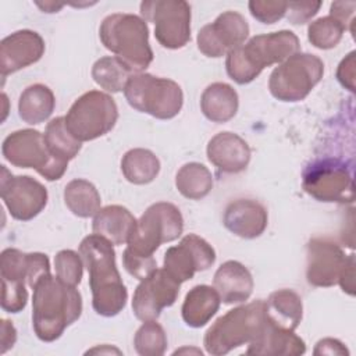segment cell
Masks as SVG:
<instances>
[{
  "label": "cell",
  "mask_w": 356,
  "mask_h": 356,
  "mask_svg": "<svg viewBox=\"0 0 356 356\" xmlns=\"http://www.w3.org/2000/svg\"><path fill=\"white\" fill-rule=\"evenodd\" d=\"M184 231V217L170 202L150 204L136 221L135 229L122 253V264L128 274L143 280L157 268L153 253L160 245L175 241Z\"/></svg>",
  "instance_id": "cell-1"
},
{
  "label": "cell",
  "mask_w": 356,
  "mask_h": 356,
  "mask_svg": "<svg viewBox=\"0 0 356 356\" xmlns=\"http://www.w3.org/2000/svg\"><path fill=\"white\" fill-rule=\"evenodd\" d=\"M79 254L89 273L93 310L103 317L117 316L127 305L128 291L115 264L113 243L90 234L79 243Z\"/></svg>",
  "instance_id": "cell-2"
},
{
  "label": "cell",
  "mask_w": 356,
  "mask_h": 356,
  "mask_svg": "<svg viewBox=\"0 0 356 356\" xmlns=\"http://www.w3.org/2000/svg\"><path fill=\"white\" fill-rule=\"evenodd\" d=\"M32 327L43 342L58 339L82 313V296L76 286L47 274L32 288Z\"/></svg>",
  "instance_id": "cell-3"
},
{
  "label": "cell",
  "mask_w": 356,
  "mask_h": 356,
  "mask_svg": "<svg viewBox=\"0 0 356 356\" xmlns=\"http://www.w3.org/2000/svg\"><path fill=\"white\" fill-rule=\"evenodd\" d=\"M299 49V38L286 29L256 35L227 54L225 70L236 83H250L266 67L281 64Z\"/></svg>",
  "instance_id": "cell-4"
},
{
  "label": "cell",
  "mask_w": 356,
  "mask_h": 356,
  "mask_svg": "<svg viewBox=\"0 0 356 356\" xmlns=\"http://www.w3.org/2000/svg\"><path fill=\"white\" fill-rule=\"evenodd\" d=\"M103 46L115 54L132 74L145 71L153 61L146 21L135 14L115 13L107 15L99 28Z\"/></svg>",
  "instance_id": "cell-5"
},
{
  "label": "cell",
  "mask_w": 356,
  "mask_h": 356,
  "mask_svg": "<svg viewBox=\"0 0 356 356\" xmlns=\"http://www.w3.org/2000/svg\"><path fill=\"white\" fill-rule=\"evenodd\" d=\"M266 323L264 300L257 299L228 310L218 317L204 334L203 345L209 355L221 356L232 349L249 345Z\"/></svg>",
  "instance_id": "cell-6"
},
{
  "label": "cell",
  "mask_w": 356,
  "mask_h": 356,
  "mask_svg": "<svg viewBox=\"0 0 356 356\" xmlns=\"http://www.w3.org/2000/svg\"><path fill=\"white\" fill-rule=\"evenodd\" d=\"M124 95L132 108L159 120L174 118L184 104L182 89L175 81L147 72L132 74Z\"/></svg>",
  "instance_id": "cell-7"
},
{
  "label": "cell",
  "mask_w": 356,
  "mask_h": 356,
  "mask_svg": "<svg viewBox=\"0 0 356 356\" xmlns=\"http://www.w3.org/2000/svg\"><path fill=\"white\" fill-rule=\"evenodd\" d=\"M3 157L15 167L33 168L47 181L60 179L68 163L57 159L49 150L43 134L36 129H18L11 132L1 145Z\"/></svg>",
  "instance_id": "cell-8"
},
{
  "label": "cell",
  "mask_w": 356,
  "mask_h": 356,
  "mask_svg": "<svg viewBox=\"0 0 356 356\" xmlns=\"http://www.w3.org/2000/svg\"><path fill=\"white\" fill-rule=\"evenodd\" d=\"M64 120L75 139L79 142L95 140L114 128L118 120V107L108 93L89 90L72 103Z\"/></svg>",
  "instance_id": "cell-9"
},
{
  "label": "cell",
  "mask_w": 356,
  "mask_h": 356,
  "mask_svg": "<svg viewBox=\"0 0 356 356\" xmlns=\"http://www.w3.org/2000/svg\"><path fill=\"white\" fill-rule=\"evenodd\" d=\"M324 75V63L310 53H295L273 70L268 79L270 93L281 102H300Z\"/></svg>",
  "instance_id": "cell-10"
},
{
  "label": "cell",
  "mask_w": 356,
  "mask_h": 356,
  "mask_svg": "<svg viewBox=\"0 0 356 356\" xmlns=\"http://www.w3.org/2000/svg\"><path fill=\"white\" fill-rule=\"evenodd\" d=\"M303 191L318 202H353L352 165L343 160L324 157L307 164L302 172Z\"/></svg>",
  "instance_id": "cell-11"
},
{
  "label": "cell",
  "mask_w": 356,
  "mask_h": 356,
  "mask_svg": "<svg viewBox=\"0 0 356 356\" xmlns=\"http://www.w3.org/2000/svg\"><path fill=\"white\" fill-rule=\"evenodd\" d=\"M140 15L154 24L157 42L171 50L191 40V6L184 0H150L140 3Z\"/></svg>",
  "instance_id": "cell-12"
},
{
  "label": "cell",
  "mask_w": 356,
  "mask_h": 356,
  "mask_svg": "<svg viewBox=\"0 0 356 356\" xmlns=\"http://www.w3.org/2000/svg\"><path fill=\"white\" fill-rule=\"evenodd\" d=\"M47 189L29 175H13L1 165V200L13 218L29 221L47 204Z\"/></svg>",
  "instance_id": "cell-13"
},
{
  "label": "cell",
  "mask_w": 356,
  "mask_h": 356,
  "mask_svg": "<svg viewBox=\"0 0 356 356\" xmlns=\"http://www.w3.org/2000/svg\"><path fill=\"white\" fill-rule=\"evenodd\" d=\"M216 261L213 246L196 234L185 235L181 242L164 253L163 268L177 282L182 284L193 278L197 271L210 268Z\"/></svg>",
  "instance_id": "cell-14"
},
{
  "label": "cell",
  "mask_w": 356,
  "mask_h": 356,
  "mask_svg": "<svg viewBox=\"0 0 356 356\" xmlns=\"http://www.w3.org/2000/svg\"><path fill=\"white\" fill-rule=\"evenodd\" d=\"M181 284L167 274L164 268H156L140 280L132 296V310L138 320H157L164 307L175 303Z\"/></svg>",
  "instance_id": "cell-15"
},
{
  "label": "cell",
  "mask_w": 356,
  "mask_h": 356,
  "mask_svg": "<svg viewBox=\"0 0 356 356\" xmlns=\"http://www.w3.org/2000/svg\"><path fill=\"white\" fill-rule=\"evenodd\" d=\"M248 36L249 25L245 17L236 11H225L199 31L196 42L200 53L218 58L243 44Z\"/></svg>",
  "instance_id": "cell-16"
},
{
  "label": "cell",
  "mask_w": 356,
  "mask_h": 356,
  "mask_svg": "<svg viewBox=\"0 0 356 356\" xmlns=\"http://www.w3.org/2000/svg\"><path fill=\"white\" fill-rule=\"evenodd\" d=\"M350 254L330 238H312L306 248V280L313 286L338 284Z\"/></svg>",
  "instance_id": "cell-17"
},
{
  "label": "cell",
  "mask_w": 356,
  "mask_h": 356,
  "mask_svg": "<svg viewBox=\"0 0 356 356\" xmlns=\"http://www.w3.org/2000/svg\"><path fill=\"white\" fill-rule=\"evenodd\" d=\"M44 54L43 38L31 29H21L0 42L1 78L38 63Z\"/></svg>",
  "instance_id": "cell-18"
},
{
  "label": "cell",
  "mask_w": 356,
  "mask_h": 356,
  "mask_svg": "<svg viewBox=\"0 0 356 356\" xmlns=\"http://www.w3.org/2000/svg\"><path fill=\"white\" fill-rule=\"evenodd\" d=\"M222 224L231 234L243 239H253L267 228L268 213L254 199H236L227 204Z\"/></svg>",
  "instance_id": "cell-19"
},
{
  "label": "cell",
  "mask_w": 356,
  "mask_h": 356,
  "mask_svg": "<svg viewBox=\"0 0 356 356\" xmlns=\"http://www.w3.org/2000/svg\"><path fill=\"white\" fill-rule=\"evenodd\" d=\"M47 274H50V261L44 253H24L14 248H7L1 252V280L26 282L28 286L33 288L36 282Z\"/></svg>",
  "instance_id": "cell-20"
},
{
  "label": "cell",
  "mask_w": 356,
  "mask_h": 356,
  "mask_svg": "<svg viewBox=\"0 0 356 356\" xmlns=\"http://www.w3.org/2000/svg\"><path fill=\"white\" fill-rule=\"evenodd\" d=\"M209 161L220 171L238 174L246 170L250 161V147L245 139L234 132H218L206 147Z\"/></svg>",
  "instance_id": "cell-21"
},
{
  "label": "cell",
  "mask_w": 356,
  "mask_h": 356,
  "mask_svg": "<svg viewBox=\"0 0 356 356\" xmlns=\"http://www.w3.org/2000/svg\"><path fill=\"white\" fill-rule=\"evenodd\" d=\"M306 352L305 341L293 331L271 324L267 317L260 334L248 345L246 355L299 356Z\"/></svg>",
  "instance_id": "cell-22"
},
{
  "label": "cell",
  "mask_w": 356,
  "mask_h": 356,
  "mask_svg": "<svg viewBox=\"0 0 356 356\" xmlns=\"http://www.w3.org/2000/svg\"><path fill=\"white\" fill-rule=\"evenodd\" d=\"M213 286L218 292L221 302L234 305L250 298L254 282L250 271L242 263L227 260L214 273Z\"/></svg>",
  "instance_id": "cell-23"
},
{
  "label": "cell",
  "mask_w": 356,
  "mask_h": 356,
  "mask_svg": "<svg viewBox=\"0 0 356 356\" xmlns=\"http://www.w3.org/2000/svg\"><path fill=\"white\" fill-rule=\"evenodd\" d=\"M136 218L124 206L110 204L100 209L93 218L92 229L113 245L127 243L135 229Z\"/></svg>",
  "instance_id": "cell-24"
},
{
  "label": "cell",
  "mask_w": 356,
  "mask_h": 356,
  "mask_svg": "<svg viewBox=\"0 0 356 356\" xmlns=\"http://www.w3.org/2000/svg\"><path fill=\"white\" fill-rule=\"evenodd\" d=\"M221 298L214 286L196 285L186 293L181 314L186 325L192 328H200L206 325L211 317L218 312Z\"/></svg>",
  "instance_id": "cell-25"
},
{
  "label": "cell",
  "mask_w": 356,
  "mask_h": 356,
  "mask_svg": "<svg viewBox=\"0 0 356 356\" xmlns=\"http://www.w3.org/2000/svg\"><path fill=\"white\" fill-rule=\"evenodd\" d=\"M264 313L271 324L295 331L303 316L302 298L292 289L274 291L264 300Z\"/></svg>",
  "instance_id": "cell-26"
},
{
  "label": "cell",
  "mask_w": 356,
  "mask_h": 356,
  "mask_svg": "<svg viewBox=\"0 0 356 356\" xmlns=\"http://www.w3.org/2000/svg\"><path fill=\"white\" fill-rule=\"evenodd\" d=\"M239 97L236 90L225 82L210 83L202 93L200 108L203 115L213 122H227L236 114Z\"/></svg>",
  "instance_id": "cell-27"
},
{
  "label": "cell",
  "mask_w": 356,
  "mask_h": 356,
  "mask_svg": "<svg viewBox=\"0 0 356 356\" xmlns=\"http://www.w3.org/2000/svg\"><path fill=\"white\" fill-rule=\"evenodd\" d=\"M56 97L51 89L43 83H33L24 89L18 100L19 118L31 125L44 122L53 113Z\"/></svg>",
  "instance_id": "cell-28"
},
{
  "label": "cell",
  "mask_w": 356,
  "mask_h": 356,
  "mask_svg": "<svg viewBox=\"0 0 356 356\" xmlns=\"http://www.w3.org/2000/svg\"><path fill=\"white\" fill-rule=\"evenodd\" d=\"M121 171L128 182L135 185H146L154 181L159 175L160 160L152 150L135 147L122 156Z\"/></svg>",
  "instance_id": "cell-29"
},
{
  "label": "cell",
  "mask_w": 356,
  "mask_h": 356,
  "mask_svg": "<svg viewBox=\"0 0 356 356\" xmlns=\"http://www.w3.org/2000/svg\"><path fill=\"white\" fill-rule=\"evenodd\" d=\"M64 203L74 216L89 218L100 210L102 199L100 193L92 182L76 178L65 185Z\"/></svg>",
  "instance_id": "cell-30"
},
{
  "label": "cell",
  "mask_w": 356,
  "mask_h": 356,
  "mask_svg": "<svg viewBox=\"0 0 356 356\" xmlns=\"http://www.w3.org/2000/svg\"><path fill=\"white\" fill-rule=\"evenodd\" d=\"M178 192L191 200L203 199L213 189V175L210 170L196 161L184 164L175 175Z\"/></svg>",
  "instance_id": "cell-31"
},
{
  "label": "cell",
  "mask_w": 356,
  "mask_h": 356,
  "mask_svg": "<svg viewBox=\"0 0 356 356\" xmlns=\"http://www.w3.org/2000/svg\"><path fill=\"white\" fill-rule=\"evenodd\" d=\"M43 136L51 154L67 163L75 159L82 147V142L75 139L67 129L64 117L53 118L46 125Z\"/></svg>",
  "instance_id": "cell-32"
},
{
  "label": "cell",
  "mask_w": 356,
  "mask_h": 356,
  "mask_svg": "<svg viewBox=\"0 0 356 356\" xmlns=\"http://www.w3.org/2000/svg\"><path fill=\"white\" fill-rule=\"evenodd\" d=\"M132 72L115 56H106L95 61L92 67L93 81L104 90L117 93L124 90Z\"/></svg>",
  "instance_id": "cell-33"
},
{
  "label": "cell",
  "mask_w": 356,
  "mask_h": 356,
  "mask_svg": "<svg viewBox=\"0 0 356 356\" xmlns=\"http://www.w3.org/2000/svg\"><path fill=\"white\" fill-rule=\"evenodd\" d=\"M135 350L142 356H160L167 349V335L156 320L143 321L134 338Z\"/></svg>",
  "instance_id": "cell-34"
},
{
  "label": "cell",
  "mask_w": 356,
  "mask_h": 356,
  "mask_svg": "<svg viewBox=\"0 0 356 356\" xmlns=\"http://www.w3.org/2000/svg\"><path fill=\"white\" fill-rule=\"evenodd\" d=\"M345 26L332 18L331 15L317 18L316 21H312L307 26V39L309 42L321 50H328L335 47L345 32Z\"/></svg>",
  "instance_id": "cell-35"
},
{
  "label": "cell",
  "mask_w": 356,
  "mask_h": 356,
  "mask_svg": "<svg viewBox=\"0 0 356 356\" xmlns=\"http://www.w3.org/2000/svg\"><path fill=\"white\" fill-rule=\"evenodd\" d=\"M56 275L68 285L76 286L83 274V260L79 253L71 249L60 250L54 256Z\"/></svg>",
  "instance_id": "cell-36"
},
{
  "label": "cell",
  "mask_w": 356,
  "mask_h": 356,
  "mask_svg": "<svg viewBox=\"0 0 356 356\" xmlns=\"http://www.w3.org/2000/svg\"><path fill=\"white\" fill-rule=\"evenodd\" d=\"M28 302L25 282L1 280V309L7 313H19Z\"/></svg>",
  "instance_id": "cell-37"
},
{
  "label": "cell",
  "mask_w": 356,
  "mask_h": 356,
  "mask_svg": "<svg viewBox=\"0 0 356 356\" xmlns=\"http://www.w3.org/2000/svg\"><path fill=\"white\" fill-rule=\"evenodd\" d=\"M249 11L253 18L261 24H274L285 17L288 3L285 1H266V0H252L248 4Z\"/></svg>",
  "instance_id": "cell-38"
},
{
  "label": "cell",
  "mask_w": 356,
  "mask_h": 356,
  "mask_svg": "<svg viewBox=\"0 0 356 356\" xmlns=\"http://www.w3.org/2000/svg\"><path fill=\"white\" fill-rule=\"evenodd\" d=\"M321 1H292L288 3L286 17L292 25H302L317 14Z\"/></svg>",
  "instance_id": "cell-39"
},
{
  "label": "cell",
  "mask_w": 356,
  "mask_h": 356,
  "mask_svg": "<svg viewBox=\"0 0 356 356\" xmlns=\"http://www.w3.org/2000/svg\"><path fill=\"white\" fill-rule=\"evenodd\" d=\"M337 79L345 89L355 92V51H350L339 63L337 70Z\"/></svg>",
  "instance_id": "cell-40"
},
{
  "label": "cell",
  "mask_w": 356,
  "mask_h": 356,
  "mask_svg": "<svg viewBox=\"0 0 356 356\" xmlns=\"http://www.w3.org/2000/svg\"><path fill=\"white\" fill-rule=\"evenodd\" d=\"M355 7H356L355 1H335L331 4L330 15L337 21H339L346 29L348 24H353Z\"/></svg>",
  "instance_id": "cell-41"
},
{
  "label": "cell",
  "mask_w": 356,
  "mask_h": 356,
  "mask_svg": "<svg viewBox=\"0 0 356 356\" xmlns=\"http://www.w3.org/2000/svg\"><path fill=\"white\" fill-rule=\"evenodd\" d=\"M314 355H349V350L346 346L334 338H323L316 343V348L313 350Z\"/></svg>",
  "instance_id": "cell-42"
},
{
  "label": "cell",
  "mask_w": 356,
  "mask_h": 356,
  "mask_svg": "<svg viewBox=\"0 0 356 356\" xmlns=\"http://www.w3.org/2000/svg\"><path fill=\"white\" fill-rule=\"evenodd\" d=\"M338 284L341 285L343 292L349 295H355V254L353 253L350 254Z\"/></svg>",
  "instance_id": "cell-43"
},
{
  "label": "cell",
  "mask_w": 356,
  "mask_h": 356,
  "mask_svg": "<svg viewBox=\"0 0 356 356\" xmlns=\"http://www.w3.org/2000/svg\"><path fill=\"white\" fill-rule=\"evenodd\" d=\"M15 341H17V330H15V327L13 325L11 321L3 318L1 320V334H0V345H1L0 352L6 353L10 348L14 346Z\"/></svg>",
  "instance_id": "cell-44"
},
{
  "label": "cell",
  "mask_w": 356,
  "mask_h": 356,
  "mask_svg": "<svg viewBox=\"0 0 356 356\" xmlns=\"http://www.w3.org/2000/svg\"><path fill=\"white\" fill-rule=\"evenodd\" d=\"M36 6H39L44 13H57L63 7V4H56V3H44V4L36 3Z\"/></svg>",
  "instance_id": "cell-45"
},
{
  "label": "cell",
  "mask_w": 356,
  "mask_h": 356,
  "mask_svg": "<svg viewBox=\"0 0 356 356\" xmlns=\"http://www.w3.org/2000/svg\"><path fill=\"white\" fill-rule=\"evenodd\" d=\"M86 353H121L118 349H115V348H110V346H107V345H104L103 348H93V349H90V350H88Z\"/></svg>",
  "instance_id": "cell-46"
},
{
  "label": "cell",
  "mask_w": 356,
  "mask_h": 356,
  "mask_svg": "<svg viewBox=\"0 0 356 356\" xmlns=\"http://www.w3.org/2000/svg\"><path fill=\"white\" fill-rule=\"evenodd\" d=\"M182 352H189V353H191V352H195V353H197V355H202V350H199V349H192V350H191V349H188V348H184V349H179V350H175V352H174V355H178V353H182Z\"/></svg>",
  "instance_id": "cell-47"
}]
</instances>
